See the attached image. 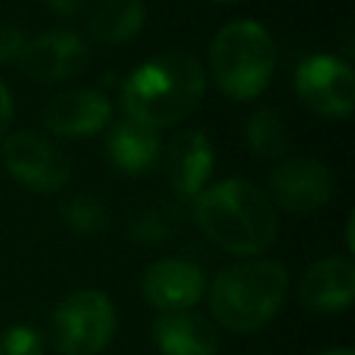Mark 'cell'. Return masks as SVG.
I'll return each mask as SVG.
<instances>
[{"mask_svg":"<svg viewBox=\"0 0 355 355\" xmlns=\"http://www.w3.org/2000/svg\"><path fill=\"white\" fill-rule=\"evenodd\" d=\"M108 158L114 166L125 175H144L153 169V164L161 158V136L155 128L125 116L116 122L105 141Z\"/></svg>","mask_w":355,"mask_h":355,"instance_id":"15","label":"cell"},{"mask_svg":"<svg viewBox=\"0 0 355 355\" xmlns=\"http://www.w3.org/2000/svg\"><path fill=\"white\" fill-rule=\"evenodd\" d=\"M316 355H352V349H347V347H336V349H324V352H316Z\"/></svg>","mask_w":355,"mask_h":355,"instance_id":"24","label":"cell"},{"mask_svg":"<svg viewBox=\"0 0 355 355\" xmlns=\"http://www.w3.org/2000/svg\"><path fill=\"white\" fill-rule=\"evenodd\" d=\"M111 116V103L92 89H72L50 100L44 111V122L55 136L83 139L105 128Z\"/></svg>","mask_w":355,"mask_h":355,"instance_id":"12","label":"cell"},{"mask_svg":"<svg viewBox=\"0 0 355 355\" xmlns=\"http://www.w3.org/2000/svg\"><path fill=\"white\" fill-rule=\"evenodd\" d=\"M44 3L55 17H75L83 8V0H44Z\"/></svg>","mask_w":355,"mask_h":355,"instance_id":"22","label":"cell"},{"mask_svg":"<svg viewBox=\"0 0 355 355\" xmlns=\"http://www.w3.org/2000/svg\"><path fill=\"white\" fill-rule=\"evenodd\" d=\"M197 225L222 250L233 255H258L277 236L272 200L250 180L230 178L197 194Z\"/></svg>","mask_w":355,"mask_h":355,"instance_id":"2","label":"cell"},{"mask_svg":"<svg viewBox=\"0 0 355 355\" xmlns=\"http://www.w3.org/2000/svg\"><path fill=\"white\" fill-rule=\"evenodd\" d=\"M294 89L305 108L327 119H341L355 105L352 69L327 53H316L297 67Z\"/></svg>","mask_w":355,"mask_h":355,"instance_id":"6","label":"cell"},{"mask_svg":"<svg viewBox=\"0 0 355 355\" xmlns=\"http://www.w3.org/2000/svg\"><path fill=\"white\" fill-rule=\"evenodd\" d=\"M205 291L202 269L183 258H164L144 269L141 275V294L153 308H161L166 313L189 311L194 302H200Z\"/></svg>","mask_w":355,"mask_h":355,"instance_id":"10","label":"cell"},{"mask_svg":"<svg viewBox=\"0 0 355 355\" xmlns=\"http://www.w3.org/2000/svg\"><path fill=\"white\" fill-rule=\"evenodd\" d=\"M144 25L141 0H100L89 17V33L103 44H122Z\"/></svg>","mask_w":355,"mask_h":355,"instance_id":"16","label":"cell"},{"mask_svg":"<svg viewBox=\"0 0 355 355\" xmlns=\"http://www.w3.org/2000/svg\"><path fill=\"white\" fill-rule=\"evenodd\" d=\"M116 330V311L103 291L83 288L64 297L50 316V336L61 355H97Z\"/></svg>","mask_w":355,"mask_h":355,"instance_id":"5","label":"cell"},{"mask_svg":"<svg viewBox=\"0 0 355 355\" xmlns=\"http://www.w3.org/2000/svg\"><path fill=\"white\" fill-rule=\"evenodd\" d=\"M272 200L291 214H313L333 194V175L316 158H291L269 175Z\"/></svg>","mask_w":355,"mask_h":355,"instance_id":"9","label":"cell"},{"mask_svg":"<svg viewBox=\"0 0 355 355\" xmlns=\"http://www.w3.org/2000/svg\"><path fill=\"white\" fill-rule=\"evenodd\" d=\"M22 47H25V39L17 28H0V61L19 58Z\"/></svg>","mask_w":355,"mask_h":355,"instance_id":"21","label":"cell"},{"mask_svg":"<svg viewBox=\"0 0 355 355\" xmlns=\"http://www.w3.org/2000/svg\"><path fill=\"white\" fill-rule=\"evenodd\" d=\"M219 3H233V0H219Z\"/></svg>","mask_w":355,"mask_h":355,"instance_id":"25","label":"cell"},{"mask_svg":"<svg viewBox=\"0 0 355 355\" xmlns=\"http://www.w3.org/2000/svg\"><path fill=\"white\" fill-rule=\"evenodd\" d=\"M89 64L86 42L72 31H47L25 42L19 53L22 72L36 83H61L80 75Z\"/></svg>","mask_w":355,"mask_h":355,"instance_id":"8","label":"cell"},{"mask_svg":"<svg viewBox=\"0 0 355 355\" xmlns=\"http://www.w3.org/2000/svg\"><path fill=\"white\" fill-rule=\"evenodd\" d=\"M161 161H164L166 180L175 189V194L194 197L205 189V183L214 172V147L205 133L180 130L161 150Z\"/></svg>","mask_w":355,"mask_h":355,"instance_id":"11","label":"cell"},{"mask_svg":"<svg viewBox=\"0 0 355 355\" xmlns=\"http://www.w3.org/2000/svg\"><path fill=\"white\" fill-rule=\"evenodd\" d=\"M3 164L14 180L33 191H58L69 180V161L36 130L11 133L3 144Z\"/></svg>","mask_w":355,"mask_h":355,"instance_id":"7","label":"cell"},{"mask_svg":"<svg viewBox=\"0 0 355 355\" xmlns=\"http://www.w3.org/2000/svg\"><path fill=\"white\" fill-rule=\"evenodd\" d=\"M153 341L161 349V355H216L219 352V336L216 327L189 311L164 313L153 324Z\"/></svg>","mask_w":355,"mask_h":355,"instance_id":"14","label":"cell"},{"mask_svg":"<svg viewBox=\"0 0 355 355\" xmlns=\"http://www.w3.org/2000/svg\"><path fill=\"white\" fill-rule=\"evenodd\" d=\"M355 297V266L349 258H322L316 261L302 283H300V300L311 311H341Z\"/></svg>","mask_w":355,"mask_h":355,"instance_id":"13","label":"cell"},{"mask_svg":"<svg viewBox=\"0 0 355 355\" xmlns=\"http://www.w3.org/2000/svg\"><path fill=\"white\" fill-rule=\"evenodd\" d=\"M0 355H44V347L33 327L11 324L0 333Z\"/></svg>","mask_w":355,"mask_h":355,"instance_id":"20","label":"cell"},{"mask_svg":"<svg viewBox=\"0 0 355 355\" xmlns=\"http://www.w3.org/2000/svg\"><path fill=\"white\" fill-rule=\"evenodd\" d=\"M11 114H14L11 94H8V89L0 83V139L6 136V130H8V125H11Z\"/></svg>","mask_w":355,"mask_h":355,"instance_id":"23","label":"cell"},{"mask_svg":"<svg viewBox=\"0 0 355 355\" xmlns=\"http://www.w3.org/2000/svg\"><path fill=\"white\" fill-rule=\"evenodd\" d=\"M277 50L272 36L252 19L225 25L211 42V72L233 100H255L272 80Z\"/></svg>","mask_w":355,"mask_h":355,"instance_id":"4","label":"cell"},{"mask_svg":"<svg viewBox=\"0 0 355 355\" xmlns=\"http://www.w3.org/2000/svg\"><path fill=\"white\" fill-rule=\"evenodd\" d=\"M244 139L258 158H280L288 150V130L283 116L275 108L252 111L244 128Z\"/></svg>","mask_w":355,"mask_h":355,"instance_id":"17","label":"cell"},{"mask_svg":"<svg viewBox=\"0 0 355 355\" xmlns=\"http://www.w3.org/2000/svg\"><path fill=\"white\" fill-rule=\"evenodd\" d=\"M172 208L169 205H153V208H144L139 214V219L130 225V236L141 239V241H158L164 236H169L172 225H175V216L169 214Z\"/></svg>","mask_w":355,"mask_h":355,"instance_id":"19","label":"cell"},{"mask_svg":"<svg viewBox=\"0 0 355 355\" xmlns=\"http://www.w3.org/2000/svg\"><path fill=\"white\" fill-rule=\"evenodd\" d=\"M61 216L80 236L100 233L105 227V222H108V211H105V205L94 194H78V197L67 200L61 205Z\"/></svg>","mask_w":355,"mask_h":355,"instance_id":"18","label":"cell"},{"mask_svg":"<svg viewBox=\"0 0 355 355\" xmlns=\"http://www.w3.org/2000/svg\"><path fill=\"white\" fill-rule=\"evenodd\" d=\"M202 89V64L191 53L169 50L147 58L128 75L122 86V105L130 119L158 130L186 119L197 108Z\"/></svg>","mask_w":355,"mask_h":355,"instance_id":"1","label":"cell"},{"mask_svg":"<svg viewBox=\"0 0 355 355\" xmlns=\"http://www.w3.org/2000/svg\"><path fill=\"white\" fill-rule=\"evenodd\" d=\"M288 272L280 261L252 258L222 269L211 283V311L233 333H252L283 305Z\"/></svg>","mask_w":355,"mask_h":355,"instance_id":"3","label":"cell"}]
</instances>
